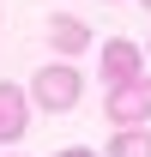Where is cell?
Here are the masks:
<instances>
[{"instance_id":"obj_1","label":"cell","mask_w":151,"mask_h":157,"mask_svg":"<svg viewBox=\"0 0 151 157\" xmlns=\"http://www.w3.org/2000/svg\"><path fill=\"white\" fill-rule=\"evenodd\" d=\"M79 97H85V78H79L67 60H55V67H42V73L30 78V103H37V109H48V115L79 109Z\"/></svg>"},{"instance_id":"obj_2","label":"cell","mask_w":151,"mask_h":157,"mask_svg":"<svg viewBox=\"0 0 151 157\" xmlns=\"http://www.w3.org/2000/svg\"><path fill=\"white\" fill-rule=\"evenodd\" d=\"M109 121H115V127H139V121H151V78H145V73L109 85Z\"/></svg>"},{"instance_id":"obj_3","label":"cell","mask_w":151,"mask_h":157,"mask_svg":"<svg viewBox=\"0 0 151 157\" xmlns=\"http://www.w3.org/2000/svg\"><path fill=\"white\" fill-rule=\"evenodd\" d=\"M24 121H30V97H24L18 85H0V145H18Z\"/></svg>"},{"instance_id":"obj_4","label":"cell","mask_w":151,"mask_h":157,"mask_svg":"<svg viewBox=\"0 0 151 157\" xmlns=\"http://www.w3.org/2000/svg\"><path fill=\"white\" fill-rule=\"evenodd\" d=\"M139 67H145V55H139L133 42H121V36H109V42H103V78H109V85L133 78Z\"/></svg>"},{"instance_id":"obj_5","label":"cell","mask_w":151,"mask_h":157,"mask_svg":"<svg viewBox=\"0 0 151 157\" xmlns=\"http://www.w3.org/2000/svg\"><path fill=\"white\" fill-rule=\"evenodd\" d=\"M48 42H55L60 55H79V48L91 42V24L73 18V12H55V18H48Z\"/></svg>"},{"instance_id":"obj_6","label":"cell","mask_w":151,"mask_h":157,"mask_svg":"<svg viewBox=\"0 0 151 157\" xmlns=\"http://www.w3.org/2000/svg\"><path fill=\"white\" fill-rule=\"evenodd\" d=\"M109 157H151V127L139 121V127H121V133L109 139Z\"/></svg>"},{"instance_id":"obj_7","label":"cell","mask_w":151,"mask_h":157,"mask_svg":"<svg viewBox=\"0 0 151 157\" xmlns=\"http://www.w3.org/2000/svg\"><path fill=\"white\" fill-rule=\"evenodd\" d=\"M55 157H97V151H85V145H73V151H55Z\"/></svg>"},{"instance_id":"obj_8","label":"cell","mask_w":151,"mask_h":157,"mask_svg":"<svg viewBox=\"0 0 151 157\" xmlns=\"http://www.w3.org/2000/svg\"><path fill=\"white\" fill-rule=\"evenodd\" d=\"M139 6H145V12H151V0H139Z\"/></svg>"},{"instance_id":"obj_9","label":"cell","mask_w":151,"mask_h":157,"mask_svg":"<svg viewBox=\"0 0 151 157\" xmlns=\"http://www.w3.org/2000/svg\"><path fill=\"white\" fill-rule=\"evenodd\" d=\"M145 55H151V42H145Z\"/></svg>"},{"instance_id":"obj_10","label":"cell","mask_w":151,"mask_h":157,"mask_svg":"<svg viewBox=\"0 0 151 157\" xmlns=\"http://www.w3.org/2000/svg\"><path fill=\"white\" fill-rule=\"evenodd\" d=\"M12 157H18V151H12Z\"/></svg>"}]
</instances>
